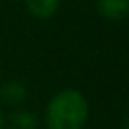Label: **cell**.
<instances>
[{"label":"cell","mask_w":129,"mask_h":129,"mask_svg":"<svg viewBox=\"0 0 129 129\" xmlns=\"http://www.w3.org/2000/svg\"><path fill=\"white\" fill-rule=\"evenodd\" d=\"M9 129H37V117L28 110H14L7 117Z\"/></svg>","instance_id":"obj_5"},{"label":"cell","mask_w":129,"mask_h":129,"mask_svg":"<svg viewBox=\"0 0 129 129\" xmlns=\"http://www.w3.org/2000/svg\"><path fill=\"white\" fill-rule=\"evenodd\" d=\"M97 13L111 21L124 20L129 14V0H97Z\"/></svg>","instance_id":"obj_2"},{"label":"cell","mask_w":129,"mask_h":129,"mask_svg":"<svg viewBox=\"0 0 129 129\" xmlns=\"http://www.w3.org/2000/svg\"><path fill=\"white\" fill-rule=\"evenodd\" d=\"M88 118V103L74 88L60 90L46 108L48 129H83Z\"/></svg>","instance_id":"obj_1"},{"label":"cell","mask_w":129,"mask_h":129,"mask_svg":"<svg viewBox=\"0 0 129 129\" xmlns=\"http://www.w3.org/2000/svg\"><path fill=\"white\" fill-rule=\"evenodd\" d=\"M0 99L7 104H20L27 99V88L21 81H7L0 88Z\"/></svg>","instance_id":"obj_4"},{"label":"cell","mask_w":129,"mask_h":129,"mask_svg":"<svg viewBox=\"0 0 129 129\" xmlns=\"http://www.w3.org/2000/svg\"><path fill=\"white\" fill-rule=\"evenodd\" d=\"M127 129H129V124H127Z\"/></svg>","instance_id":"obj_7"},{"label":"cell","mask_w":129,"mask_h":129,"mask_svg":"<svg viewBox=\"0 0 129 129\" xmlns=\"http://www.w3.org/2000/svg\"><path fill=\"white\" fill-rule=\"evenodd\" d=\"M0 129H4V118H2V113H0Z\"/></svg>","instance_id":"obj_6"},{"label":"cell","mask_w":129,"mask_h":129,"mask_svg":"<svg viewBox=\"0 0 129 129\" xmlns=\"http://www.w3.org/2000/svg\"><path fill=\"white\" fill-rule=\"evenodd\" d=\"M25 4H27L28 13L34 18L48 20L57 13L58 6H60V0H25Z\"/></svg>","instance_id":"obj_3"}]
</instances>
